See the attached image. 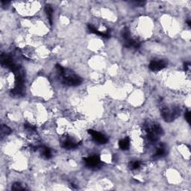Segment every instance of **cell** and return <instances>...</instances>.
<instances>
[{
    "mask_svg": "<svg viewBox=\"0 0 191 191\" xmlns=\"http://www.w3.org/2000/svg\"><path fill=\"white\" fill-rule=\"evenodd\" d=\"M45 11L46 13V15H47L48 19L49 21V23L52 25V14H53V10H52V8L50 6V5H46V8H45Z\"/></svg>",
    "mask_w": 191,
    "mask_h": 191,
    "instance_id": "cell-12",
    "label": "cell"
},
{
    "mask_svg": "<svg viewBox=\"0 0 191 191\" xmlns=\"http://www.w3.org/2000/svg\"><path fill=\"white\" fill-rule=\"evenodd\" d=\"M11 132V130L8 128L7 125H2V127H1V134L2 136L3 135H8V134H10Z\"/></svg>",
    "mask_w": 191,
    "mask_h": 191,
    "instance_id": "cell-13",
    "label": "cell"
},
{
    "mask_svg": "<svg viewBox=\"0 0 191 191\" xmlns=\"http://www.w3.org/2000/svg\"><path fill=\"white\" fill-rule=\"evenodd\" d=\"M119 146L122 150H127L129 148L130 146V141L128 138H125L124 139L121 140L119 142Z\"/></svg>",
    "mask_w": 191,
    "mask_h": 191,
    "instance_id": "cell-9",
    "label": "cell"
},
{
    "mask_svg": "<svg viewBox=\"0 0 191 191\" xmlns=\"http://www.w3.org/2000/svg\"><path fill=\"white\" fill-rule=\"evenodd\" d=\"M61 146L63 148H66V149H72L75 148L79 146L78 143H76L74 141H73L70 138H65L61 143Z\"/></svg>",
    "mask_w": 191,
    "mask_h": 191,
    "instance_id": "cell-7",
    "label": "cell"
},
{
    "mask_svg": "<svg viewBox=\"0 0 191 191\" xmlns=\"http://www.w3.org/2000/svg\"><path fill=\"white\" fill-rule=\"evenodd\" d=\"M190 23H191L190 20H187V25H189V26H190Z\"/></svg>",
    "mask_w": 191,
    "mask_h": 191,
    "instance_id": "cell-18",
    "label": "cell"
},
{
    "mask_svg": "<svg viewBox=\"0 0 191 191\" xmlns=\"http://www.w3.org/2000/svg\"><path fill=\"white\" fill-rule=\"evenodd\" d=\"M185 117L187 121L190 123V111H187L185 114Z\"/></svg>",
    "mask_w": 191,
    "mask_h": 191,
    "instance_id": "cell-16",
    "label": "cell"
},
{
    "mask_svg": "<svg viewBox=\"0 0 191 191\" xmlns=\"http://www.w3.org/2000/svg\"><path fill=\"white\" fill-rule=\"evenodd\" d=\"M163 118L166 121L171 122L180 115V110L179 107H172L169 109L168 107H163L161 110Z\"/></svg>",
    "mask_w": 191,
    "mask_h": 191,
    "instance_id": "cell-3",
    "label": "cell"
},
{
    "mask_svg": "<svg viewBox=\"0 0 191 191\" xmlns=\"http://www.w3.org/2000/svg\"><path fill=\"white\" fill-rule=\"evenodd\" d=\"M141 162L138 161H133L132 163H131V169L134 170V169H139L140 166H141Z\"/></svg>",
    "mask_w": 191,
    "mask_h": 191,
    "instance_id": "cell-15",
    "label": "cell"
},
{
    "mask_svg": "<svg viewBox=\"0 0 191 191\" xmlns=\"http://www.w3.org/2000/svg\"><path fill=\"white\" fill-rule=\"evenodd\" d=\"M88 133L92 136V138L94 140L95 142L98 143L99 144H105L107 142V138L102 133L91 129L89 130Z\"/></svg>",
    "mask_w": 191,
    "mask_h": 191,
    "instance_id": "cell-5",
    "label": "cell"
},
{
    "mask_svg": "<svg viewBox=\"0 0 191 191\" xmlns=\"http://www.w3.org/2000/svg\"><path fill=\"white\" fill-rule=\"evenodd\" d=\"M41 152L43 157L46 159H49V158H52V151H51L50 148H47V147H42Z\"/></svg>",
    "mask_w": 191,
    "mask_h": 191,
    "instance_id": "cell-11",
    "label": "cell"
},
{
    "mask_svg": "<svg viewBox=\"0 0 191 191\" xmlns=\"http://www.w3.org/2000/svg\"><path fill=\"white\" fill-rule=\"evenodd\" d=\"M133 3L135 4L136 6H142L145 4V2H134Z\"/></svg>",
    "mask_w": 191,
    "mask_h": 191,
    "instance_id": "cell-17",
    "label": "cell"
},
{
    "mask_svg": "<svg viewBox=\"0 0 191 191\" xmlns=\"http://www.w3.org/2000/svg\"><path fill=\"white\" fill-rule=\"evenodd\" d=\"M58 73L60 75L61 82L68 86H78L81 84L82 79L79 76L68 72L67 70L61 66V65H56Z\"/></svg>",
    "mask_w": 191,
    "mask_h": 191,
    "instance_id": "cell-1",
    "label": "cell"
},
{
    "mask_svg": "<svg viewBox=\"0 0 191 191\" xmlns=\"http://www.w3.org/2000/svg\"><path fill=\"white\" fill-rule=\"evenodd\" d=\"M85 164L87 167L93 169H97L101 166V161L99 157L97 155H91V156L87 157L84 158Z\"/></svg>",
    "mask_w": 191,
    "mask_h": 191,
    "instance_id": "cell-4",
    "label": "cell"
},
{
    "mask_svg": "<svg viewBox=\"0 0 191 191\" xmlns=\"http://www.w3.org/2000/svg\"><path fill=\"white\" fill-rule=\"evenodd\" d=\"M87 27H88L89 32H91V33L95 34V35H99V36L103 37H105V38H108L109 37H110V34H109L107 32H99L98 29H96V28H95L94 26H93L92 25H87Z\"/></svg>",
    "mask_w": 191,
    "mask_h": 191,
    "instance_id": "cell-8",
    "label": "cell"
},
{
    "mask_svg": "<svg viewBox=\"0 0 191 191\" xmlns=\"http://www.w3.org/2000/svg\"><path fill=\"white\" fill-rule=\"evenodd\" d=\"M11 189H12L13 190H25V188L21 185L20 183H19V182H15V183L12 185Z\"/></svg>",
    "mask_w": 191,
    "mask_h": 191,
    "instance_id": "cell-14",
    "label": "cell"
},
{
    "mask_svg": "<svg viewBox=\"0 0 191 191\" xmlns=\"http://www.w3.org/2000/svg\"><path fill=\"white\" fill-rule=\"evenodd\" d=\"M166 66V63L163 60H153L149 63V69L152 71L157 72L164 69Z\"/></svg>",
    "mask_w": 191,
    "mask_h": 191,
    "instance_id": "cell-6",
    "label": "cell"
},
{
    "mask_svg": "<svg viewBox=\"0 0 191 191\" xmlns=\"http://www.w3.org/2000/svg\"><path fill=\"white\" fill-rule=\"evenodd\" d=\"M147 138L151 142H156L159 139V136L163 134V130L157 124H148L145 127Z\"/></svg>",
    "mask_w": 191,
    "mask_h": 191,
    "instance_id": "cell-2",
    "label": "cell"
},
{
    "mask_svg": "<svg viewBox=\"0 0 191 191\" xmlns=\"http://www.w3.org/2000/svg\"><path fill=\"white\" fill-rule=\"evenodd\" d=\"M166 154V148L164 145H160L157 148L156 152L154 155V158H161Z\"/></svg>",
    "mask_w": 191,
    "mask_h": 191,
    "instance_id": "cell-10",
    "label": "cell"
}]
</instances>
